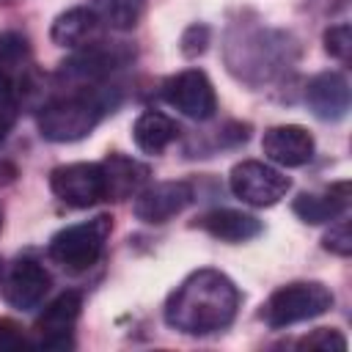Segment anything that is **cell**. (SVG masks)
Masks as SVG:
<instances>
[{
    "mask_svg": "<svg viewBox=\"0 0 352 352\" xmlns=\"http://www.w3.org/2000/svg\"><path fill=\"white\" fill-rule=\"evenodd\" d=\"M198 226L223 242H248L261 234V220L239 209H212L198 220Z\"/></svg>",
    "mask_w": 352,
    "mask_h": 352,
    "instance_id": "15",
    "label": "cell"
},
{
    "mask_svg": "<svg viewBox=\"0 0 352 352\" xmlns=\"http://www.w3.org/2000/svg\"><path fill=\"white\" fill-rule=\"evenodd\" d=\"M47 292H50V272L38 261L19 258L11 267L8 283H6V300L11 308L33 311V308H38V302L44 300Z\"/></svg>",
    "mask_w": 352,
    "mask_h": 352,
    "instance_id": "12",
    "label": "cell"
},
{
    "mask_svg": "<svg viewBox=\"0 0 352 352\" xmlns=\"http://www.w3.org/2000/svg\"><path fill=\"white\" fill-rule=\"evenodd\" d=\"M25 55H28V41L19 33H3L0 36V66L3 63H16Z\"/></svg>",
    "mask_w": 352,
    "mask_h": 352,
    "instance_id": "24",
    "label": "cell"
},
{
    "mask_svg": "<svg viewBox=\"0 0 352 352\" xmlns=\"http://www.w3.org/2000/svg\"><path fill=\"white\" fill-rule=\"evenodd\" d=\"M80 308H82V300L77 292H63L60 297H55L44 314L38 316L36 322V330L41 333V341H38V349L50 352V349H72L74 341H72V327L80 316Z\"/></svg>",
    "mask_w": 352,
    "mask_h": 352,
    "instance_id": "9",
    "label": "cell"
},
{
    "mask_svg": "<svg viewBox=\"0 0 352 352\" xmlns=\"http://www.w3.org/2000/svg\"><path fill=\"white\" fill-rule=\"evenodd\" d=\"M50 187L52 192L74 209H88L99 201L107 198L104 190V173L99 162H69L58 165L50 173Z\"/></svg>",
    "mask_w": 352,
    "mask_h": 352,
    "instance_id": "6",
    "label": "cell"
},
{
    "mask_svg": "<svg viewBox=\"0 0 352 352\" xmlns=\"http://www.w3.org/2000/svg\"><path fill=\"white\" fill-rule=\"evenodd\" d=\"M99 165H102V173H104L107 198H116V201L138 195V190L148 179V168L143 162L132 160V157H124V154H110Z\"/></svg>",
    "mask_w": 352,
    "mask_h": 352,
    "instance_id": "14",
    "label": "cell"
},
{
    "mask_svg": "<svg viewBox=\"0 0 352 352\" xmlns=\"http://www.w3.org/2000/svg\"><path fill=\"white\" fill-rule=\"evenodd\" d=\"M311 113L322 121H341L349 110V82L341 72H322L305 88Z\"/></svg>",
    "mask_w": 352,
    "mask_h": 352,
    "instance_id": "11",
    "label": "cell"
},
{
    "mask_svg": "<svg viewBox=\"0 0 352 352\" xmlns=\"http://www.w3.org/2000/svg\"><path fill=\"white\" fill-rule=\"evenodd\" d=\"M116 66V55L107 52V50H85V52H77L74 58H69L60 69L63 77H72V80H99L104 77L110 69Z\"/></svg>",
    "mask_w": 352,
    "mask_h": 352,
    "instance_id": "19",
    "label": "cell"
},
{
    "mask_svg": "<svg viewBox=\"0 0 352 352\" xmlns=\"http://www.w3.org/2000/svg\"><path fill=\"white\" fill-rule=\"evenodd\" d=\"M239 308V289L220 270L190 272L165 300L168 327L187 336H209L226 330Z\"/></svg>",
    "mask_w": 352,
    "mask_h": 352,
    "instance_id": "1",
    "label": "cell"
},
{
    "mask_svg": "<svg viewBox=\"0 0 352 352\" xmlns=\"http://www.w3.org/2000/svg\"><path fill=\"white\" fill-rule=\"evenodd\" d=\"M179 135V126L165 116V113H157V110H146L135 118L132 124V138H135V146L146 154H160L165 151Z\"/></svg>",
    "mask_w": 352,
    "mask_h": 352,
    "instance_id": "16",
    "label": "cell"
},
{
    "mask_svg": "<svg viewBox=\"0 0 352 352\" xmlns=\"http://www.w3.org/2000/svg\"><path fill=\"white\" fill-rule=\"evenodd\" d=\"M11 126H14V110H11V104L0 102V143L8 138Z\"/></svg>",
    "mask_w": 352,
    "mask_h": 352,
    "instance_id": "26",
    "label": "cell"
},
{
    "mask_svg": "<svg viewBox=\"0 0 352 352\" xmlns=\"http://www.w3.org/2000/svg\"><path fill=\"white\" fill-rule=\"evenodd\" d=\"M107 113V99L99 91H82L50 102L38 113V132L52 143H74L94 132V126Z\"/></svg>",
    "mask_w": 352,
    "mask_h": 352,
    "instance_id": "2",
    "label": "cell"
},
{
    "mask_svg": "<svg viewBox=\"0 0 352 352\" xmlns=\"http://www.w3.org/2000/svg\"><path fill=\"white\" fill-rule=\"evenodd\" d=\"M322 248L346 258L352 253V231H349V220H338L336 226H330V231L322 239Z\"/></svg>",
    "mask_w": 352,
    "mask_h": 352,
    "instance_id": "22",
    "label": "cell"
},
{
    "mask_svg": "<svg viewBox=\"0 0 352 352\" xmlns=\"http://www.w3.org/2000/svg\"><path fill=\"white\" fill-rule=\"evenodd\" d=\"M209 44V28L206 25H190L184 33H182V52L187 58H198Z\"/></svg>",
    "mask_w": 352,
    "mask_h": 352,
    "instance_id": "23",
    "label": "cell"
},
{
    "mask_svg": "<svg viewBox=\"0 0 352 352\" xmlns=\"http://www.w3.org/2000/svg\"><path fill=\"white\" fill-rule=\"evenodd\" d=\"M324 52L330 58H338V60L349 58V52H352V28L346 22L333 25V28L324 30Z\"/></svg>",
    "mask_w": 352,
    "mask_h": 352,
    "instance_id": "20",
    "label": "cell"
},
{
    "mask_svg": "<svg viewBox=\"0 0 352 352\" xmlns=\"http://www.w3.org/2000/svg\"><path fill=\"white\" fill-rule=\"evenodd\" d=\"M19 346H25L19 327L8 319H0V349H19Z\"/></svg>",
    "mask_w": 352,
    "mask_h": 352,
    "instance_id": "25",
    "label": "cell"
},
{
    "mask_svg": "<svg viewBox=\"0 0 352 352\" xmlns=\"http://www.w3.org/2000/svg\"><path fill=\"white\" fill-rule=\"evenodd\" d=\"M162 99L192 121H206L217 110V96L201 69H184L162 85Z\"/></svg>",
    "mask_w": 352,
    "mask_h": 352,
    "instance_id": "7",
    "label": "cell"
},
{
    "mask_svg": "<svg viewBox=\"0 0 352 352\" xmlns=\"http://www.w3.org/2000/svg\"><path fill=\"white\" fill-rule=\"evenodd\" d=\"M297 346H302V349H322V352H344L346 349V338L338 330H333V327H316Z\"/></svg>",
    "mask_w": 352,
    "mask_h": 352,
    "instance_id": "21",
    "label": "cell"
},
{
    "mask_svg": "<svg viewBox=\"0 0 352 352\" xmlns=\"http://www.w3.org/2000/svg\"><path fill=\"white\" fill-rule=\"evenodd\" d=\"M96 22H99V19H96V14H94L91 8L77 6V8L63 11V14L52 22L50 36H52V41H55L58 47H80V44L88 41V36L94 33Z\"/></svg>",
    "mask_w": 352,
    "mask_h": 352,
    "instance_id": "17",
    "label": "cell"
},
{
    "mask_svg": "<svg viewBox=\"0 0 352 352\" xmlns=\"http://www.w3.org/2000/svg\"><path fill=\"white\" fill-rule=\"evenodd\" d=\"M8 94H11V80H8V74L0 69V102H6Z\"/></svg>",
    "mask_w": 352,
    "mask_h": 352,
    "instance_id": "27",
    "label": "cell"
},
{
    "mask_svg": "<svg viewBox=\"0 0 352 352\" xmlns=\"http://www.w3.org/2000/svg\"><path fill=\"white\" fill-rule=\"evenodd\" d=\"M192 204V184L184 179L176 182H160L154 187H146L135 195V217L148 223V226H160L168 223L170 217H176L179 212H184Z\"/></svg>",
    "mask_w": 352,
    "mask_h": 352,
    "instance_id": "8",
    "label": "cell"
},
{
    "mask_svg": "<svg viewBox=\"0 0 352 352\" xmlns=\"http://www.w3.org/2000/svg\"><path fill=\"white\" fill-rule=\"evenodd\" d=\"M330 308H333V292L324 283L294 280L270 294L261 316L272 330H280V327H289V324H297L305 319H316V316L327 314Z\"/></svg>",
    "mask_w": 352,
    "mask_h": 352,
    "instance_id": "3",
    "label": "cell"
},
{
    "mask_svg": "<svg viewBox=\"0 0 352 352\" xmlns=\"http://www.w3.org/2000/svg\"><path fill=\"white\" fill-rule=\"evenodd\" d=\"M228 187L239 201L250 206H272L292 190V179L267 162L242 160L231 168Z\"/></svg>",
    "mask_w": 352,
    "mask_h": 352,
    "instance_id": "5",
    "label": "cell"
},
{
    "mask_svg": "<svg viewBox=\"0 0 352 352\" xmlns=\"http://www.w3.org/2000/svg\"><path fill=\"white\" fill-rule=\"evenodd\" d=\"M0 226H3V212H0Z\"/></svg>",
    "mask_w": 352,
    "mask_h": 352,
    "instance_id": "29",
    "label": "cell"
},
{
    "mask_svg": "<svg viewBox=\"0 0 352 352\" xmlns=\"http://www.w3.org/2000/svg\"><path fill=\"white\" fill-rule=\"evenodd\" d=\"M314 148H316L314 135L300 124L270 126L264 132V138H261L264 157H270L272 162H278L283 168H300V165L311 162Z\"/></svg>",
    "mask_w": 352,
    "mask_h": 352,
    "instance_id": "10",
    "label": "cell"
},
{
    "mask_svg": "<svg viewBox=\"0 0 352 352\" xmlns=\"http://www.w3.org/2000/svg\"><path fill=\"white\" fill-rule=\"evenodd\" d=\"M349 204V182H338L330 184L324 192H302L294 198L292 209L302 223L319 226V223H330L336 220Z\"/></svg>",
    "mask_w": 352,
    "mask_h": 352,
    "instance_id": "13",
    "label": "cell"
},
{
    "mask_svg": "<svg viewBox=\"0 0 352 352\" xmlns=\"http://www.w3.org/2000/svg\"><path fill=\"white\" fill-rule=\"evenodd\" d=\"M91 11L113 30H132L146 11V0H94Z\"/></svg>",
    "mask_w": 352,
    "mask_h": 352,
    "instance_id": "18",
    "label": "cell"
},
{
    "mask_svg": "<svg viewBox=\"0 0 352 352\" xmlns=\"http://www.w3.org/2000/svg\"><path fill=\"white\" fill-rule=\"evenodd\" d=\"M110 228H113V217L107 214H99L77 226H66L50 239V258L72 272L91 270L104 250Z\"/></svg>",
    "mask_w": 352,
    "mask_h": 352,
    "instance_id": "4",
    "label": "cell"
},
{
    "mask_svg": "<svg viewBox=\"0 0 352 352\" xmlns=\"http://www.w3.org/2000/svg\"><path fill=\"white\" fill-rule=\"evenodd\" d=\"M0 280H3V261H0Z\"/></svg>",
    "mask_w": 352,
    "mask_h": 352,
    "instance_id": "28",
    "label": "cell"
}]
</instances>
